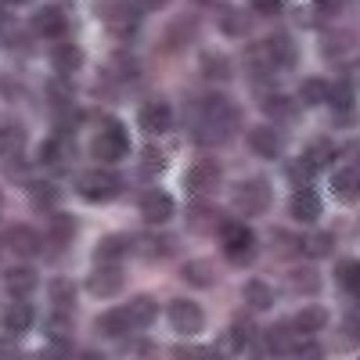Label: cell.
Returning <instances> with one entry per match:
<instances>
[{
    "label": "cell",
    "instance_id": "obj_35",
    "mask_svg": "<svg viewBox=\"0 0 360 360\" xmlns=\"http://www.w3.org/2000/svg\"><path fill=\"white\" fill-rule=\"evenodd\" d=\"M184 278H188L191 285H213V281H217L213 266H209L205 259H191V263L184 266Z\"/></svg>",
    "mask_w": 360,
    "mask_h": 360
},
{
    "label": "cell",
    "instance_id": "obj_53",
    "mask_svg": "<svg viewBox=\"0 0 360 360\" xmlns=\"http://www.w3.org/2000/svg\"><path fill=\"white\" fill-rule=\"evenodd\" d=\"M11 4H29V0H11Z\"/></svg>",
    "mask_w": 360,
    "mask_h": 360
},
{
    "label": "cell",
    "instance_id": "obj_38",
    "mask_svg": "<svg viewBox=\"0 0 360 360\" xmlns=\"http://www.w3.org/2000/svg\"><path fill=\"white\" fill-rule=\"evenodd\" d=\"M263 112L274 115V119H292L295 115V105L288 98H281V94H270V98H263Z\"/></svg>",
    "mask_w": 360,
    "mask_h": 360
},
{
    "label": "cell",
    "instance_id": "obj_47",
    "mask_svg": "<svg viewBox=\"0 0 360 360\" xmlns=\"http://www.w3.org/2000/svg\"><path fill=\"white\" fill-rule=\"evenodd\" d=\"M169 4V0H137V8H144V11H162Z\"/></svg>",
    "mask_w": 360,
    "mask_h": 360
},
{
    "label": "cell",
    "instance_id": "obj_37",
    "mask_svg": "<svg viewBox=\"0 0 360 360\" xmlns=\"http://www.w3.org/2000/svg\"><path fill=\"white\" fill-rule=\"evenodd\" d=\"M356 274H360V266H356V259H342L339 266H335V281L342 285V292H356Z\"/></svg>",
    "mask_w": 360,
    "mask_h": 360
},
{
    "label": "cell",
    "instance_id": "obj_40",
    "mask_svg": "<svg viewBox=\"0 0 360 360\" xmlns=\"http://www.w3.org/2000/svg\"><path fill=\"white\" fill-rule=\"evenodd\" d=\"M40 159H44V166H62L65 159H69V144L65 141H47L44 144V152H40Z\"/></svg>",
    "mask_w": 360,
    "mask_h": 360
},
{
    "label": "cell",
    "instance_id": "obj_29",
    "mask_svg": "<svg viewBox=\"0 0 360 360\" xmlns=\"http://www.w3.org/2000/svg\"><path fill=\"white\" fill-rule=\"evenodd\" d=\"M245 303L252 310H270V303H274V292H270L266 281H249L245 285Z\"/></svg>",
    "mask_w": 360,
    "mask_h": 360
},
{
    "label": "cell",
    "instance_id": "obj_46",
    "mask_svg": "<svg viewBox=\"0 0 360 360\" xmlns=\"http://www.w3.org/2000/svg\"><path fill=\"white\" fill-rule=\"evenodd\" d=\"M317 8H324V11H339V8H346L349 0H314Z\"/></svg>",
    "mask_w": 360,
    "mask_h": 360
},
{
    "label": "cell",
    "instance_id": "obj_1",
    "mask_svg": "<svg viewBox=\"0 0 360 360\" xmlns=\"http://www.w3.org/2000/svg\"><path fill=\"white\" fill-rule=\"evenodd\" d=\"M234 127H238V108H234L227 98L213 94V98L205 101V108H202L198 137H202V141H224V137L234 134Z\"/></svg>",
    "mask_w": 360,
    "mask_h": 360
},
{
    "label": "cell",
    "instance_id": "obj_32",
    "mask_svg": "<svg viewBox=\"0 0 360 360\" xmlns=\"http://www.w3.org/2000/svg\"><path fill=\"white\" fill-rule=\"evenodd\" d=\"M51 303H54V310H72V303H76V285L65 281V278H58V281L51 285Z\"/></svg>",
    "mask_w": 360,
    "mask_h": 360
},
{
    "label": "cell",
    "instance_id": "obj_24",
    "mask_svg": "<svg viewBox=\"0 0 360 360\" xmlns=\"http://www.w3.org/2000/svg\"><path fill=\"white\" fill-rule=\"evenodd\" d=\"M252 339H256V324H252V317L238 314V317L231 321V332H227L231 349H245V346H252Z\"/></svg>",
    "mask_w": 360,
    "mask_h": 360
},
{
    "label": "cell",
    "instance_id": "obj_39",
    "mask_svg": "<svg viewBox=\"0 0 360 360\" xmlns=\"http://www.w3.org/2000/svg\"><path fill=\"white\" fill-rule=\"evenodd\" d=\"M299 98H303V105H321V101H328V83L324 79H307L303 83V90H299Z\"/></svg>",
    "mask_w": 360,
    "mask_h": 360
},
{
    "label": "cell",
    "instance_id": "obj_23",
    "mask_svg": "<svg viewBox=\"0 0 360 360\" xmlns=\"http://www.w3.org/2000/svg\"><path fill=\"white\" fill-rule=\"evenodd\" d=\"M29 198H33L37 209H54L62 202V188H58L54 180H33V184H29Z\"/></svg>",
    "mask_w": 360,
    "mask_h": 360
},
{
    "label": "cell",
    "instance_id": "obj_16",
    "mask_svg": "<svg viewBox=\"0 0 360 360\" xmlns=\"http://www.w3.org/2000/svg\"><path fill=\"white\" fill-rule=\"evenodd\" d=\"M266 54H270V62H274V69H292L295 65V44L288 33H274L266 40Z\"/></svg>",
    "mask_w": 360,
    "mask_h": 360
},
{
    "label": "cell",
    "instance_id": "obj_27",
    "mask_svg": "<svg viewBox=\"0 0 360 360\" xmlns=\"http://www.w3.org/2000/svg\"><path fill=\"white\" fill-rule=\"evenodd\" d=\"M332 234H324V231H317V234H310V238H303L299 242V252H307L310 259H324L328 252H332Z\"/></svg>",
    "mask_w": 360,
    "mask_h": 360
},
{
    "label": "cell",
    "instance_id": "obj_18",
    "mask_svg": "<svg viewBox=\"0 0 360 360\" xmlns=\"http://www.w3.org/2000/svg\"><path fill=\"white\" fill-rule=\"evenodd\" d=\"M127 314H130V324H137V328H148L155 317H159V303H155V295H134L130 299V307H127Z\"/></svg>",
    "mask_w": 360,
    "mask_h": 360
},
{
    "label": "cell",
    "instance_id": "obj_11",
    "mask_svg": "<svg viewBox=\"0 0 360 360\" xmlns=\"http://www.w3.org/2000/svg\"><path fill=\"white\" fill-rule=\"evenodd\" d=\"M86 292L94 299H108L115 292H123V274H119L115 266H98L94 274L86 278Z\"/></svg>",
    "mask_w": 360,
    "mask_h": 360
},
{
    "label": "cell",
    "instance_id": "obj_25",
    "mask_svg": "<svg viewBox=\"0 0 360 360\" xmlns=\"http://www.w3.org/2000/svg\"><path fill=\"white\" fill-rule=\"evenodd\" d=\"M22 144H25V130L18 123H4V127H0V159L22 155Z\"/></svg>",
    "mask_w": 360,
    "mask_h": 360
},
{
    "label": "cell",
    "instance_id": "obj_50",
    "mask_svg": "<svg viewBox=\"0 0 360 360\" xmlns=\"http://www.w3.org/2000/svg\"><path fill=\"white\" fill-rule=\"evenodd\" d=\"M134 353H152V342H134Z\"/></svg>",
    "mask_w": 360,
    "mask_h": 360
},
{
    "label": "cell",
    "instance_id": "obj_13",
    "mask_svg": "<svg viewBox=\"0 0 360 360\" xmlns=\"http://www.w3.org/2000/svg\"><path fill=\"white\" fill-rule=\"evenodd\" d=\"M173 127V108L166 101H148L141 108V130L144 134H166Z\"/></svg>",
    "mask_w": 360,
    "mask_h": 360
},
{
    "label": "cell",
    "instance_id": "obj_36",
    "mask_svg": "<svg viewBox=\"0 0 360 360\" xmlns=\"http://www.w3.org/2000/svg\"><path fill=\"white\" fill-rule=\"evenodd\" d=\"M162 169H166V155L159 152L155 144H148L144 155H141V173H144V176H155V173H162Z\"/></svg>",
    "mask_w": 360,
    "mask_h": 360
},
{
    "label": "cell",
    "instance_id": "obj_48",
    "mask_svg": "<svg viewBox=\"0 0 360 360\" xmlns=\"http://www.w3.org/2000/svg\"><path fill=\"white\" fill-rule=\"evenodd\" d=\"M11 176L18 180V184H25V162H18V155H15V162H11Z\"/></svg>",
    "mask_w": 360,
    "mask_h": 360
},
{
    "label": "cell",
    "instance_id": "obj_9",
    "mask_svg": "<svg viewBox=\"0 0 360 360\" xmlns=\"http://www.w3.org/2000/svg\"><path fill=\"white\" fill-rule=\"evenodd\" d=\"M33 321H37V314H33V303H29V299H15V303L4 307V314H0V324H4L11 335L29 332V328H33Z\"/></svg>",
    "mask_w": 360,
    "mask_h": 360
},
{
    "label": "cell",
    "instance_id": "obj_22",
    "mask_svg": "<svg viewBox=\"0 0 360 360\" xmlns=\"http://www.w3.org/2000/svg\"><path fill=\"white\" fill-rule=\"evenodd\" d=\"M130 314L127 310H108V314H101L98 317V332L105 335V339H119V335H127L130 332Z\"/></svg>",
    "mask_w": 360,
    "mask_h": 360
},
{
    "label": "cell",
    "instance_id": "obj_10",
    "mask_svg": "<svg viewBox=\"0 0 360 360\" xmlns=\"http://www.w3.org/2000/svg\"><path fill=\"white\" fill-rule=\"evenodd\" d=\"M141 217L148 220V224H166L169 217H173V198L166 195V191H144L141 195Z\"/></svg>",
    "mask_w": 360,
    "mask_h": 360
},
{
    "label": "cell",
    "instance_id": "obj_21",
    "mask_svg": "<svg viewBox=\"0 0 360 360\" xmlns=\"http://www.w3.org/2000/svg\"><path fill=\"white\" fill-rule=\"evenodd\" d=\"M188 224H191V231H213V227H220V213L213 209V202H195L191 209H188Z\"/></svg>",
    "mask_w": 360,
    "mask_h": 360
},
{
    "label": "cell",
    "instance_id": "obj_34",
    "mask_svg": "<svg viewBox=\"0 0 360 360\" xmlns=\"http://www.w3.org/2000/svg\"><path fill=\"white\" fill-rule=\"evenodd\" d=\"M332 191H335L339 198H346V202H353V198H356V169H353V166L332 176Z\"/></svg>",
    "mask_w": 360,
    "mask_h": 360
},
{
    "label": "cell",
    "instance_id": "obj_2",
    "mask_svg": "<svg viewBox=\"0 0 360 360\" xmlns=\"http://www.w3.org/2000/svg\"><path fill=\"white\" fill-rule=\"evenodd\" d=\"M94 159L101 162H119L127 152H130V137H127V127L119 123V119H105L101 123V134L94 137Z\"/></svg>",
    "mask_w": 360,
    "mask_h": 360
},
{
    "label": "cell",
    "instance_id": "obj_49",
    "mask_svg": "<svg viewBox=\"0 0 360 360\" xmlns=\"http://www.w3.org/2000/svg\"><path fill=\"white\" fill-rule=\"evenodd\" d=\"M295 353H299V356H321V346H314V342H303V346H299Z\"/></svg>",
    "mask_w": 360,
    "mask_h": 360
},
{
    "label": "cell",
    "instance_id": "obj_52",
    "mask_svg": "<svg viewBox=\"0 0 360 360\" xmlns=\"http://www.w3.org/2000/svg\"><path fill=\"white\" fill-rule=\"evenodd\" d=\"M0 25H4V4H0Z\"/></svg>",
    "mask_w": 360,
    "mask_h": 360
},
{
    "label": "cell",
    "instance_id": "obj_15",
    "mask_svg": "<svg viewBox=\"0 0 360 360\" xmlns=\"http://www.w3.org/2000/svg\"><path fill=\"white\" fill-rule=\"evenodd\" d=\"M249 148L259 159H278L281 155V137L270 127H256V130H249Z\"/></svg>",
    "mask_w": 360,
    "mask_h": 360
},
{
    "label": "cell",
    "instance_id": "obj_43",
    "mask_svg": "<svg viewBox=\"0 0 360 360\" xmlns=\"http://www.w3.org/2000/svg\"><path fill=\"white\" fill-rule=\"evenodd\" d=\"M245 25H249L245 15H238V11L224 15V33H227V37H242V33H245Z\"/></svg>",
    "mask_w": 360,
    "mask_h": 360
},
{
    "label": "cell",
    "instance_id": "obj_28",
    "mask_svg": "<svg viewBox=\"0 0 360 360\" xmlns=\"http://www.w3.org/2000/svg\"><path fill=\"white\" fill-rule=\"evenodd\" d=\"M134 249H137L144 259H162V256L169 252V242H166V238H159V234H141L137 242H134Z\"/></svg>",
    "mask_w": 360,
    "mask_h": 360
},
{
    "label": "cell",
    "instance_id": "obj_14",
    "mask_svg": "<svg viewBox=\"0 0 360 360\" xmlns=\"http://www.w3.org/2000/svg\"><path fill=\"white\" fill-rule=\"evenodd\" d=\"M33 29H37L40 37H62L65 29H69V18H65L62 8L47 4V8H40V11L33 15Z\"/></svg>",
    "mask_w": 360,
    "mask_h": 360
},
{
    "label": "cell",
    "instance_id": "obj_51",
    "mask_svg": "<svg viewBox=\"0 0 360 360\" xmlns=\"http://www.w3.org/2000/svg\"><path fill=\"white\" fill-rule=\"evenodd\" d=\"M198 4H220V0H198Z\"/></svg>",
    "mask_w": 360,
    "mask_h": 360
},
{
    "label": "cell",
    "instance_id": "obj_31",
    "mask_svg": "<svg viewBox=\"0 0 360 360\" xmlns=\"http://www.w3.org/2000/svg\"><path fill=\"white\" fill-rule=\"evenodd\" d=\"M328 101L335 105V112L342 115V123L349 119V108H353V90H349V83H328Z\"/></svg>",
    "mask_w": 360,
    "mask_h": 360
},
{
    "label": "cell",
    "instance_id": "obj_6",
    "mask_svg": "<svg viewBox=\"0 0 360 360\" xmlns=\"http://www.w3.org/2000/svg\"><path fill=\"white\" fill-rule=\"evenodd\" d=\"M169 324L180 335H198L205 328V314H202L198 303H191V299H173L169 303Z\"/></svg>",
    "mask_w": 360,
    "mask_h": 360
},
{
    "label": "cell",
    "instance_id": "obj_30",
    "mask_svg": "<svg viewBox=\"0 0 360 360\" xmlns=\"http://www.w3.org/2000/svg\"><path fill=\"white\" fill-rule=\"evenodd\" d=\"M332 155H335V148H332V141H324V137H317L310 148H307V155H303V162L310 166V169H317V166H328L332 162Z\"/></svg>",
    "mask_w": 360,
    "mask_h": 360
},
{
    "label": "cell",
    "instance_id": "obj_19",
    "mask_svg": "<svg viewBox=\"0 0 360 360\" xmlns=\"http://www.w3.org/2000/svg\"><path fill=\"white\" fill-rule=\"evenodd\" d=\"M51 65H54L58 72H79V69H83V51H79L76 44H58V47L51 51Z\"/></svg>",
    "mask_w": 360,
    "mask_h": 360
},
{
    "label": "cell",
    "instance_id": "obj_17",
    "mask_svg": "<svg viewBox=\"0 0 360 360\" xmlns=\"http://www.w3.org/2000/svg\"><path fill=\"white\" fill-rule=\"evenodd\" d=\"M8 245L18 252V256H33V252H40V234L33 231V227H25V224H15L11 231H8Z\"/></svg>",
    "mask_w": 360,
    "mask_h": 360
},
{
    "label": "cell",
    "instance_id": "obj_8",
    "mask_svg": "<svg viewBox=\"0 0 360 360\" xmlns=\"http://www.w3.org/2000/svg\"><path fill=\"white\" fill-rule=\"evenodd\" d=\"M37 285H40V274H37L29 263H18V266H11L8 274H4V288H8L15 299H29Z\"/></svg>",
    "mask_w": 360,
    "mask_h": 360
},
{
    "label": "cell",
    "instance_id": "obj_26",
    "mask_svg": "<svg viewBox=\"0 0 360 360\" xmlns=\"http://www.w3.org/2000/svg\"><path fill=\"white\" fill-rule=\"evenodd\" d=\"M328 324V314H324V307H303L295 314V321H292V328L295 332H303V335H314V332H321V328Z\"/></svg>",
    "mask_w": 360,
    "mask_h": 360
},
{
    "label": "cell",
    "instance_id": "obj_45",
    "mask_svg": "<svg viewBox=\"0 0 360 360\" xmlns=\"http://www.w3.org/2000/svg\"><path fill=\"white\" fill-rule=\"evenodd\" d=\"M252 8L259 15H281L285 11V0H252Z\"/></svg>",
    "mask_w": 360,
    "mask_h": 360
},
{
    "label": "cell",
    "instance_id": "obj_54",
    "mask_svg": "<svg viewBox=\"0 0 360 360\" xmlns=\"http://www.w3.org/2000/svg\"><path fill=\"white\" fill-rule=\"evenodd\" d=\"M0 209H4V195H0Z\"/></svg>",
    "mask_w": 360,
    "mask_h": 360
},
{
    "label": "cell",
    "instance_id": "obj_42",
    "mask_svg": "<svg viewBox=\"0 0 360 360\" xmlns=\"http://www.w3.org/2000/svg\"><path fill=\"white\" fill-rule=\"evenodd\" d=\"M274 252L285 259V256H292V252H299V238H292V234H285V231H278L274 234Z\"/></svg>",
    "mask_w": 360,
    "mask_h": 360
},
{
    "label": "cell",
    "instance_id": "obj_5",
    "mask_svg": "<svg viewBox=\"0 0 360 360\" xmlns=\"http://www.w3.org/2000/svg\"><path fill=\"white\" fill-rule=\"evenodd\" d=\"M234 205L242 209L245 217L266 213V205H270V184H266L263 176H252V180H245V184H238L234 188Z\"/></svg>",
    "mask_w": 360,
    "mask_h": 360
},
{
    "label": "cell",
    "instance_id": "obj_4",
    "mask_svg": "<svg viewBox=\"0 0 360 360\" xmlns=\"http://www.w3.org/2000/svg\"><path fill=\"white\" fill-rule=\"evenodd\" d=\"M76 191H79L86 202H108V198L119 191V176L108 173V169H86V173H79V180H76Z\"/></svg>",
    "mask_w": 360,
    "mask_h": 360
},
{
    "label": "cell",
    "instance_id": "obj_12",
    "mask_svg": "<svg viewBox=\"0 0 360 360\" xmlns=\"http://www.w3.org/2000/svg\"><path fill=\"white\" fill-rule=\"evenodd\" d=\"M288 213L299 220V224H314L321 217V195L314 188H299L288 202Z\"/></svg>",
    "mask_w": 360,
    "mask_h": 360
},
{
    "label": "cell",
    "instance_id": "obj_33",
    "mask_svg": "<svg viewBox=\"0 0 360 360\" xmlns=\"http://www.w3.org/2000/svg\"><path fill=\"white\" fill-rule=\"evenodd\" d=\"M288 285H292L295 292H317V288H321V274H317L314 266L292 270V274H288Z\"/></svg>",
    "mask_w": 360,
    "mask_h": 360
},
{
    "label": "cell",
    "instance_id": "obj_20",
    "mask_svg": "<svg viewBox=\"0 0 360 360\" xmlns=\"http://www.w3.org/2000/svg\"><path fill=\"white\" fill-rule=\"evenodd\" d=\"M130 249V242L127 238H119V234H108V238H101L98 242V249H94V259L101 263V266H115V259H123V252Z\"/></svg>",
    "mask_w": 360,
    "mask_h": 360
},
{
    "label": "cell",
    "instance_id": "obj_3",
    "mask_svg": "<svg viewBox=\"0 0 360 360\" xmlns=\"http://www.w3.org/2000/svg\"><path fill=\"white\" fill-rule=\"evenodd\" d=\"M224 231V252L234 266H249L256 259V234L245 224H220Z\"/></svg>",
    "mask_w": 360,
    "mask_h": 360
},
{
    "label": "cell",
    "instance_id": "obj_41",
    "mask_svg": "<svg viewBox=\"0 0 360 360\" xmlns=\"http://www.w3.org/2000/svg\"><path fill=\"white\" fill-rule=\"evenodd\" d=\"M76 234V220L72 217H54V224H51V238H54V242H69V238Z\"/></svg>",
    "mask_w": 360,
    "mask_h": 360
},
{
    "label": "cell",
    "instance_id": "obj_7",
    "mask_svg": "<svg viewBox=\"0 0 360 360\" xmlns=\"http://www.w3.org/2000/svg\"><path fill=\"white\" fill-rule=\"evenodd\" d=\"M184 188L191 191V195H213L217 188H220V166L217 162H195L191 169H188V176H184Z\"/></svg>",
    "mask_w": 360,
    "mask_h": 360
},
{
    "label": "cell",
    "instance_id": "obj_44",
    "mask_svg": "<svg viewBox=\"0 0 360 360\" xmlns=\"http://www.w3.org/2000/svg\"><path fill=\"white\" fill-rule=\"evenodd\" d=\"M202 69H205L209 76H217V79L227 76V62H224L220 54H205V58H202Z\"/></svg>",
    "mask_w": 360,
    "mask_h": 360
}]
</instances>
